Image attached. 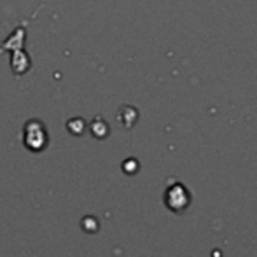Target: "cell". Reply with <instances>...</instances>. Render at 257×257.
<instances>
[{"label": "cell", "mask_w": 257, "mask_h": 257, "mask_svg": "<svg viewBox=\"0 0 257 257\" xmlns=\"http://www.w3.org/2000/svg\"><path fill=\"white\" fill-rule=\"evenodd\" d=\"M191 196L182 184H173L165 193V203L173 212H184L189 206Z\"/></svg>", "instance_id": "1"}, {"label": "cell", "mask_w": 257, "mask_h": 257, "mask_svg": "<svg viewBox=\"0 0 257 257\" xmlns=\"http://www.w3.org/2000/svg\"><path fill=\"white\" fill-rule=\"evenodd\" d=\"M48 142V137H46V130L41 124H27L25 130V144H27L28 149L32 151H42Z\"/></svg>", "instance_id": "2"}]
</instances>
